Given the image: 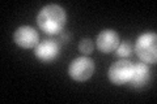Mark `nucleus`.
I'll return each instance as SVG.
<instances>
[{"instance_id": "f257e3e1", "label": "nucleus", "mask_w": 157, "mask_h": 104, "mask_svg": "<svg viewBox=\"0 0 157 104\" xmlns=\"http://www.w3.org/2000/svg\"><path fill=\"white\" fill-rule=\"evenodd\" d=\"M37 23L47 35H58L63 31L67 23V13L64 8L58 4H48L38 12Z\"/></svg>"}, {"instance_id": "f03ea898", "label": "nucleus", "mask_w": 157, "mask_h": 104, "mask_svg": "<svg viewBox=\"0 0 157 104\" xmlns=\"http://www.w3.org/2000/svg\"><path fill=\"white\" fill-rule=\"evenodd\" d=\"M135 52L141 63L156 64L157 61V34L144 33L135 42Z\"/></svg>"}, {"instance_id": "7ed1b4c3", "label": "nucleus", "mask_w": 157, "mask_h": 104, "mask_svg": "<svg viewBox=\"0 0 157 104\" xmlns=\"http://www.w3.org/2000/svg\"><path fill=\"white\" fill-rule=\"evenodd\" d=\"M94 61L89 56H80L73 59L72 63L68 66V74L73 81L76 82H85L89 78H92L94 73Z\"/></svg>"}, {"instance_id": "20e7f679", "label": "nucleus", "mask_w": 157, "mask_h": 104, "mask_svg": "<svg viewBox=\"0 0 157 104\" xmlns=\"http://www.w3.org/2000/svg\"><path fill=\"white\" fill-rule=\"evenodd\" d=\"M132 73H134V64L128 60H119V61H115L109 68L107 77H109V80L113 85L122 86L130 82Z\"/></svg>"}, {"instance_id": "39448f33", "label": "nucleus", "mask_w": 157, "mask_h": 104, "mask_svg": "<svg viewBox=\"0 0 157 104\" xmlns=\"http://www.w3.org/2000/svg\"><path fill=\"white\" fill-rule=\"evenodd\" d=\"M60 55V44L54 39H45L39 42L34 49V56L41 63H52Z\"/></svg>"}, {"instance_id": "423d86ee", "label": "nucleus", "mask_w": 157, "mask_h": 104, "mask_svg": "<svg viewBox=\"0 0 157 104\" xmlns=\"http://www.w3.org/2000/svg\"><path fill=\"white\" fill-rule=\"evenodd\" d=\"M13 41L21 48H36L37 44L39 43V35L34 27L24 25V26L16 29V31L13 34Z\"/></svg>"}, {"instance_id": "0eeeda50", "label": "nucleus", "mask_w": 157, "mask_h": 104, "mask_svg": "<svg viewBox=\"0 0 157 104\" xmlns=\"http://www.w3.org/2000/svg\"><path fill=\"white\" fill-rule=\"evenodd\" d=\"M121 43V38L118 35V33L111 29H106L102 30L100 34L97 35V48L104 53H110V52H115L117 47Z\"/></svg>"}, {"instance_id": "6e6552de", "label": "nucleus", "mask_w": 157, "mask_h": 104, "mask_svg": "<svg viewBox=\"0 0 157 104\" xmlns=\"http://www.w3.org/2000/svg\"><path fill=\"white\" fill-rule=\"evenodd\" d=\"M151 81V70L145 63H137L134 64V73L128 82V85L132 88H143L149 83Z\"/></svg>"}, {"instance_id": "1a4fd4ad", "label": "nucleus", "mask_w": 157, "mask_h": 104, "mask_svg": "<svg viewBox=\"0 0 157 104\" xmlns=\"http://www.w3.org/2000/svg\"><path fill=\"white\" fill-rule=\"evenodd\" d=\"M132 53V46L128 41H123L119 43V46L115 49V55L119 57H128Z\"/></svg>"}, {"instance_id": "9d476101", "label": "nucleus", "mask_w": 157, "mask_h": 104, "mask_svg": "<svg viewBox=\"0 0 157 104\" xmlns=\"http://www.w3.org/2000/svg\"><path fill=\"white\" fill-rule=\"evenodd\" d=\"M93 49H94V44H93L92 39L89 38H84L81 39V42L78 43V51H80L82 55H90V53L93 52Z\"/></svg>"}, {"instance_id": "9b49d317", "label": "nucleus", "mask_w": 157, "mask_h": 104, "mask_svg": "<svg viewBox=\"0 0 157 104\" xmlns=\"http://www.w3.org/2000/svg\"><path fill=\"white\" fill-rule=\"evenodd\" d=\"M59 35H60V42L62 43H68V42H70L71 35L68 33H60Z\"/></svg>"}]
</instances>
